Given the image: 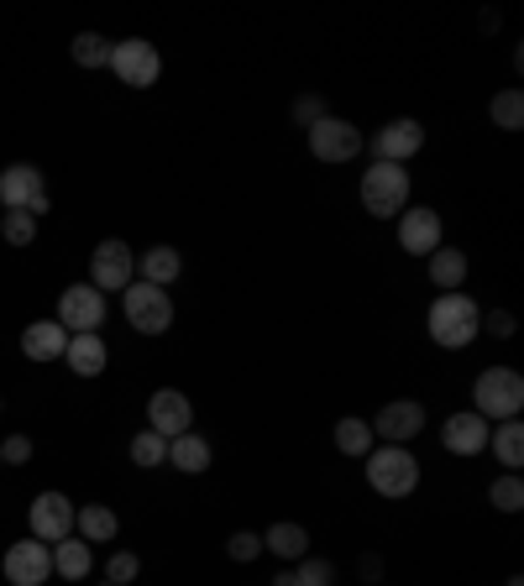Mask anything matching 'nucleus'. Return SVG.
<instances>
[{
	"label": "nucleus",
	"mask_w": 524,
	"mask_h": 586,
	"mask_svg": "<svg viewBox=\"0 0 524 586\" xmlns=\"http://www.w3.org/2000/svg\"><path fill=\"white\" fill-rule=\"evenodd\" d=\"M477 330H482V314L467 294H441L435 305H430V341L435 346H446V352H462V346H472Z\"/></svg>",
	"instance_id": "nucleus-1"
},
{
	"label": "nucleus",
	"mask_w": 524,
	"mask_h": 586,
	"mask_svg": "<svg viewBox=\"0 0 524 586\" xmlns=\"http://www.w3.org/2000/svg\"><path fill=\"white\" fill-rule=\"evenodd\" d=\"M367 487L378 497H409L420 487V461L409 456L405 446H383V450H367Z\"/></svg>",
	"instance_id": "nucleus-2"
},
{
	"label": "nucleus",
	"mask_w": 524,
	"mask_h": 586,
	"mask_svg": "<svg viewBox=\"0 0 524 586\" xmlns=\"http://www.w3.org/2000/svg\"><path fill=\"white\" fill-rule=\"evenodd\" d=\"M472 414H482V420H514L524 409V377L514 367H488L472 382Z\"/></svg>",
	"instance_id": "nucleus-3"
},
{
	"label": "nucleus",
	"mask_w": 524,
	"mask_h": 586,
	"mask_svg": "<svg viewBox=\"0 0 524 586\" xmlns=\"http://www.w3.org/2000/svg\"><path fill=\"white\" fill-rule=\"evenodd\" d=\"M362 205L378 220H394V215L409 210V173L399 163H373L362 173Z\"/></svg>",
	"instance_id": "nucleus-4"
},
{
	"label": "nucleus",
	"mask_w": 524,
	"mask_h": 586,
	"mask_svg": "<svg viewBox=\"0 0 524 586\" xmlns=\"http://www.w3.org/2000/svg\"><path fill=\"white\" fill-rule=\"evenodd\" d=\"M121 294H126L121 309H126V325L132 330H143V335H163V330L173 325V299H168L163 288H152V283H126Z\"/></svg>",
	"instance_id": "nucleus-5"
},
{
	"label": "nucleus",
	"mask_w": 524,
	"mask_h": 586,
	"mask_svg": "<svg viewBox=\"0 0 524 586\" xmlns=\"http://www.w3.org/2000/svg\"><path fill=\"white\" fill-rule=\"evenodd\" d=\"M111 69H116L121 84L147 90V84H158L163 58H158V47H152V43H143V37H126V43H111Z\"/></svg>",
	"instance_id": "nucleus-6"
},
{
	"label": "nucleus",
	"mask_w": 524,
	"mask_h": 586,
	"mask_svg": "<svg viewBox=\"0 0 524 586\" xmlns=\"http://www.w3.org/2000/svg\"><path fill=\"white\" fill-rule=\"evenodd\" d=\"M100 320H105V294L95 283H73V288L58 294V325L69 335H95Z\"/></svg>",
	"instance_id": "nucleus-7"
},
{
	"label": "nucleus",
	"mask_w": 524,
	"mask_h": 586,
	"mask_svg": "<svg viewBox=\"0 0 524 586\" xmlns=\"http://www.w3.org/2000/svg\"><path fill=\"white\" fill-rule=\"evenodd\" d=\"M310 152L320 158V163H352V158L362 152V131L341 116H320L310 126Z\"/></svg>",
	"instance_id": "nucleus-8"
},
{
	"label": "nucleus",
	"mask_w": 524,
	"mask_h": 586,
	"mask_svg": "<svg viewBox=\"0 0 524 586\" xmlns=\"http://www.w3.org/2000/svg\"><path fill=\"white\" fill-rule=\"evenodd\" d=\"M53 576V544L22 540L5 550V582L11 586H43Z\"/></svg>",
	"instance_id": "nucleus-9"
},
{
	"label": "nucleus",
	"mask_w": 524,
	"mask_h": 586,
	"mask_svg": "<svg viewBox=\"0 0 524 586\" xmlns=\"http://www.w3.org/2000/svg\"><path fill=\"white\" fill-rule=\"evenodd\" d=\"M132 273H137V257H132V246L126 241H100L95 246V257H90V283H95L100 294L105 288H126L132 283Z\"/></svg>",
	"instance_id": "nucleus-10"
},
{
	"label": "nucleus",
	"mask_w": 524,
	"mask_h": 586,
	"mask_svg": "<svg viewBox=\"0 0 524 586\" xmlns=\"http://www.w3.org/2000/svg\"><path fill=\"white\" fill-rule=\"evenodd\" d=\"M73 535V503L64 493H43L32 503V540L58 544Z\"/></svg>",
	"instance_id": "nucleus-11"
},
{
	"label": "nucleus",
	"mask_w": 524,
	"mask_h": 586,
	"mask_svg": "<svg viewBox=\"0 0 524 586\" xmlns=\"http://www.w3.org/2000/svg\"><path fill=\"white\" fill-rule=\"evenodd\" d=\"M420 147H425V126H420V120H388L378 137H373L378 163H399V168H405Z\"/></svg>",
	"instance_id": "nucleus-12"
},
{
	"label": "nucleus",
	"mask_w": 524,
	"mask_h": 586,
	"mask_svg": "<svg viewBox=\"0 0 524 586\" xmlns=\"http://www.w3.org/2000/svg\"><path fill=\"white\" fill-rule=\"evenodd\" d=\"M147 429H152V435H163V440H179V435H190V399H184V393H173V388H163V393H152V399H147Z\"/></svg>",
	"instance_id": "nucleus-13"
},
{
	"label": "nucleus",
	"mask_w": 524,
	"mask_h": 586,
	"mask_svg": "<svg viewBox=\"0 0 524 586\" xmlns=\"http://www.w3.org/2000/svg\"><path fill=\"white\" fill-rule=\"evenodd\" d=\"M399 246L409 257H430L441 246V215L435 210H405L399 215Z\"/></svg>",
	"instance_id": "nucleus-14"
},
{
	"label": "nucleus",
	"mask_w": 524,
	"mask_h": 586,
	"mask_svg": "<svg viewBox=\"0 0 524 586\" xmlns=\"http://www.w3.org/2000/svg\"><path fill=\"white\" fill-rule=\"evenodd\" d=\"M43 194H48V188H43V168L11 163L0 173V205H5V210H26V205L43 199Z\"/></svg>",
	"instance_id": "nucleus-15"
},
{
	"label": "nucleus",
	"mask_w": 524,
	"mask_h": 586,
	"mask_svg": "<svg viewBox=\"0 0 524 586\" xmlns=\"http://www.w3.org/2000/svg\"><path fill=\"white\" fill-rule=\"evenodd\" d=\"M420 429H425V409H420V403H405V399L388 403L378 420H373V435H383L388 446H405V440H414Z\"/></svg>",
	"instance_id": "nucleus-16"
},
{
	"label": "nucleus",
	"mask_w": 524,
	"mask_h": 586,
	"mask_svg": "<svg viewBox=\"0 0 524 586\" xmlns=\"http://www.w3.org/2000/svg\"><path fill=\"white\" fill-rule=\"evenodd\" d=\"M488 420L482 414H452L446 420V429H441V440H446V450L452 456H477V450H488Z\"/></svg>",
	"instance_id": "nucleus-17"
},
{
	"label": "nucleus",
	"mask_w": 524,
	"mask_h": 586,
	"mask_svg": "<svg viewBox=\"0 0 524 586\" xmlns=\"http://www.w3.org/2000/svg\"><path fill=\"white\" fill-rule=\"evenodd\" d=\"M22 352L32 356V361H58V356L69 352V330L58 325V320H37V325H26Z\"/></svg>",
	"instance_id": "nucleus-18"
},
{
	"label": "nucleus",
	"mask_w": 524,
	"mask_h": 586,
	"mask_svg": "<svg viewBox=\"0 0 524 586\" xmlns=\"http://www.w3.org/2000/svg\"><path fill=\"white\" fill-rule=\"evenodd\" d=\"M64 361L73 367V377H100L105 372V341H100V335H69Z\"/></svg>",
	"instance_id": "nucleus-19"
},
{
	"label": "nucleus",
	"mask_w": 524,
	"mask_h": 586,
	"mask_svg": "<svg viewBox=\"0 0 524 586\" xmlns=\"http://www.w3.org/2000/svg\"><path fill=\"white\" fill-rule=\"evenodd\" d=\"M462 278H467V252H456V246H435V252H430V283H435V288H446V294H456Z\"/></svg>",
	"instance_id": "nucleus-20"
},
{
	"label": "nucleus",
	"mask_w": 524,
	"mask_h": 586,
	"mask_svg": "<svg viewBox=\"0 0 524 586\" xmlns=\"http://www.w3.org/2000/svg\"><path fill=\"white\" fill-rule=\"evenodd\" d=\"M262 550H273L278 561H305V550H310V535H305L299 524H273V529L262 535Z\"/></svg>",
	"instance_id": "nucleus-21"
},
{
	"label": "nucleus",
	"mask_w": 524,
	"mask_h": 586,
	"mask_svg": "<svg viewBox=\"0 0 524 586\" xmlns=\"http://www.w3.org/2000/svg\"><path fill=\"white\" fill-rule=\"evenodd\" d=\"M73 524H79V540H84V544L116 540V514H111L105 503H90V508H79V514H73Z\"/></svg>",
	"instance_id": "nucleus-22"
},
{
	"label": "nucleus",
	"mask_w": 524,
	"mask_h": 586,
	"mask_svg": "<svg viewBox=\"0 0 524 586\" xmlns=\"http://www.w3.org/2000/svg\"><path fill=\"white\" fill-rule=\"evenodd\" d=\"M168 461H173V467L179 471H190V476H200V471L210 467V446H205V440H200V435H179V440H168Z\"/></svg>",
	"instance_id": "nucleus-23"
},
{
	"label": "nucleus",
	"mask_w": 524,
	"mask_h": 586,
	"mask_svg": "<svg viewBox=\"0 0 524 586\" xmlns=\"http://www.w3.org/2000/svg\"><path fill=\"white\" fill-rule=\"evenodd\" d=\"M90 565H95V561H90V544H84V540H73V535H69V540L53 544V571H58V576L79 582V576H90Z\"/></svg>",
	"instance_id": "nucleus-24"
},
{
	"label": "nucleus",
	"mask_w": 524,
	"mask_h": 586,
	"mask_svg": "<svg viewBox=\"0 0 524 586\" xmlns=\"http://www.w3.org/2000/svg\"><path fill=\"white\" fill-rule=\"evenodd\" d=\"M137 267H143V283L168 288V283L179 278V267H184V262H179V252H173V246H152V252H143V262H137Z\"/></svg>",
	"instance_id": "nucleus-25"
},
{
	"label": "nucleus",
	"mask_w": 524,
	"mask_h": 586,
	"mask_svg": "<svg viewBox=\"0 0 524 586\" xmlns=\"http://www.w3.org/2000/svg\"><path fill=\"white\" fill-rule=\"evenodd\" d=\"M335 450H341V456H367V450H373V424L357 420V414L341 420L335 424Z\"/></svg>",
	"instance_id": "nucleus-26"
},
{
	"label": "nucleus",
	"mask_w": 524,
	"mask_h": 586,
	"mask_svg": "<svg viewBox=\"0 0 524 586\" xmlns=\"http://www.w3.org/2000/svg\"><path fill=\"white\" fill-rule=\"evenodd\" d=\"M69 53H73L79 69H105V64H111V43H105L100 32H79Z\"/></svg>",
	"instance_id": "nucleus-27"
},
{
	"label": "nucleus",
	"mask_w": 524,
	"mask_h": 586,
	"mask_svg": "<svg viewBox=\"0 0 524 586\" xmlns=\"http://www.w3.org/2000/svg\"><path fill=\"white\" fill-rule=\"evenodd\" d=\"M488 116H493V126H499V131H520V126H524V94H520V90L493 94Z\"/></svg>",
	"instance_id": "nucleus-28"
},
{
	"label": "nucleus",
	"mask_w": 524,
	"mask_h": 586,
	"mask_svg": "<svg viewBox=\"0 0 524 586\" xmlns=\"http://www.w3.org/2000/svg\"><path fill=\"white\" fill-rule=\"evenodd\" d=\"M488 440H493V450H499L503 467H520V461H524V429H520V420H503L499 435H488Z\"/></svg>",
	"instance_id": "nucleus-29"
},
{
	"label": "nucleus",
	"mask_w": 524,
	"mask_h": 586,
	"mask_svg": "<svg viewBox=\"0 0 524 586\" xmlns=\"http://www.w3.org/2000/svg\"><path fill=\"white\" fill-rule=\"evenodd\" d=\"M488 503H493L499 514H520L524 508V482L520 476H499V482L488 487Z\"/></svg>",
	"instance_id": "nucleus-30"
},
{
	"label": "nucleus",
	"mask_w": 524,
	"mask_h": 586,
	"mask_svg": "<svg viewBox=\"0 0 524 586\" xmlns=\"http://www.w3.org/2000/svg\"><path fill=\"white\" fill-rule=\"evenodd\" d=\"M0 235L11 241V246H32L37 241V220L26 210H5V220H0Z\"/></svg>",
	"instance_id": "nucleus-31"
},
{
	"label": "nucleus",
	"mask_w": 524,
	"mask_h": 586,
	"mask_svg": "<svg viewBox=\"0 0 524 586\" xmlns=\"http://www.w3.org/2000/svg\"><path fill=\"white\" fill-rule=\"evenodd\" d=\"M132 461H137V467H163V461H168V440H163V435H152V429H143V435L132 440Z\"/></svg>",
	"instance_id": "nucleus-32"
},
{
	"label": "nucleus",
	"mask_w": 524,
	"mask_h": 586,
	"mask_svg": "<svg viewBox=\"0 0 524 586\" xmlns=\"http://www.w3.org/2000/svg\"><path fill=\"white\" fill-rule=\"evenodd\" d=\"M226 555H231V561H241V565L258 561V555H262V540H258V535H247V529H237V535L226 540Z\"/></svg>",
	"instance_id": "nucleus-33"
},
{
	"label": "nucleus",
	"mask_w": 524,
	"mask_h": 586,
	"mask_svg": "<svg viewBox=\"0 0 524 586\" xmlns=\"http://www.w3.org/2000/svg\"><path fill=\"white\" fill-rule=\"evenodd\" d=\"M294 576H299V586H331L335 582V571L326 561H299V571H294Z\"/></svg>",
	"instance_id": "nucleus-34"
},
{
	"label": "nucleus",
	"mask_w": 524,
	"mask_h": 586,
	"mask_svg": "<svg viewBox=\"0 0 524 586\" xmlns=\"http://www.w3.org/2000/svg\"><path fill=\"white\" fill-rule=\"evenodd\" d=\"M137 571H143V561H137V555H126V550H121V555H111V586H126Z\"/></svg>",
	"instance_id": "nucleus-35"
},
{
	"label": "nucleus",
	"mask_w": 524,
	"mask_h": 586,
	"mask_svg": "<svg viewBox=\"0 0 524 586\" xmlns=\"http://www.w3.org/2000/svg\"><path fill=\"white\" fill-rule=\"evenodd\" d=\"M0 461H32V440H26V435H11V440L0 446Z\"/></svg>",
	"instance_id": "nucleus-36"
},
{
	"label": "nucleus",
	"mask_w": 524,
	"mask_h": 586,
	"mask_svg": "<svg viewBox=\"0 0 524 586\" xmlns=\"http://www.w3.org/2000/svg\"><path fill=\"white\" fill-rule=\"evenodd\" d=\"M294 116L305 120V126H315V120L326 116V105H320V100H299V105H294Z\"/></svg>",
	"instance_id": "nucleus-37"
},
{
	"label": "nucleus",
	"mask_w": 524,
	"mask_h": 586,
	"mask_svg": "<svg viewBox=\"0 0 524 586\" xmlns=\"http://www.w3.org/2000/svg\"><path fill=\"white\" fill-rule=\"evenodd\" d=\"M488 330H493V335H514V314H488Z\"/></svg>",
	"instance_id": "nucleus-38"
},
{
	"label": "nucleus",
	"mask_w": 524,
	"mask_h": 586,
	"mask_svg": "<svg viewBox=\"0 0 524 586\" xmlns=\"http://www.w3.org/2000/svg\"><path fill=\"white\" fill-rule=\"evenodd\" d=\"M273 586H299V576H294V571H278V576H273Z\"/></svg>",
	"instance_id": "nucleus-39"
},
{
	"label": "nucleus",
	"mask_w": 524,
	"mask_h": 586,
	"mask_svg": "<svg viewBox=\"0 0 524 586\" xmlns=\"http://www.w3.org/2000/svg\"><path fill=\"white\" fill-rule=\"evenodd\" d=\"M509 586H524V576H509Z\"/></svg>",
	"instance_id": "nucleus-40"
},
{
	"label": "nucleus",
	"mask_w": 524,
	"mask_h": 586,
	"mask_svg": "<svg viewBox=\"0 0 524 586\" xmlns=\"http://www.w3.org/2000/svg\"><path fill=\"white\" fill-rule=\"evenodd\" d=\"M0 467H5V461H0Z\"/></svg>",
	"instance_id": "nucleus-41"
}]
</instances>
